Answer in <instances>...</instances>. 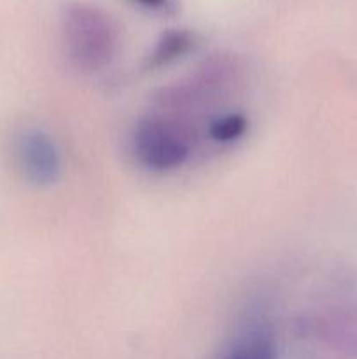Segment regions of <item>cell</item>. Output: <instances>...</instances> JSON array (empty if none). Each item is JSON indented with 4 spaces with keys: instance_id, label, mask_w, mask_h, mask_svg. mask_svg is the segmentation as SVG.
Masks as SVG:
<instances>
[{
    "instance_id": "cell-1",
    "label": "cell",
    "mask_w": 357,
    "mask_h": 359,
    "mask_svg": "<svg viewBox=\"0 0 357 359\" xmlns=\"http://www.w3.org/2000/svg\"><path fill=\"white\" fill-rule=\"evenodd\" d=\"M63 41L74 65L98 70L114 56L118 32L102 9L90 4H72L63 14Z\"/></svg>"
},
{
    "instance_id": "cell-6",
    "label": "cell",
    "mask_w": 357,
    "mask_h": 359,
    "mask_svg": "<svg viewBox=\"0 0 357 359\" xmlns=\"http://www.w3.org/2000/svg\"><path fill=\"white\" fill-rule=\"evenodd\" d=\"M247 130V119L241 114H224L214 119L209 126V135L219 144H230L240 139Z\"/></svg>"
},
{
    "instance_id": "cell-3",
    "label": "cell",
    "mask_w": 357,
    "mask_h": 359,
    "mask_svg": "<svg viewBox=\"0 0 357 359\" xmlns=\"http://www.w3.org/2000/svg\"><path fill=\"white\" fill-rule=\"evenodd\" d=\"M18 161L24 177L37 186H48L58 179L59 156L51 137L30 130L18 139Z\"/></svg>"
},
{
    "instance_id": "cell-4",
    "label": "cell",
    "mask_w": 357,
    "mask_h": 359,
    "mask_svg": "<svg viewBox=\"0 0 357 359\" xmlns=\"http://www.w3.org/2000/svg\"><path fill=\"white\" fill-rule=\"evenodd\" d=\"M226 359H276V346L273 332L265 323H252L238 333Z\"/></svg>"
},
{
    "instance_id": "cell-5",
    "label": "cell",
    "mask_w": 357,
    "mask_h": 359,
    "mask_svg": "<svg viewBox=\"0 0 357 359\" xmlns=\"http://www.w3.org/2000/svg\"><path fill=\"white\" fill-rule=\"evenodd\" d=\"M192 46V37L184 30H170L158 41L156 48L150 53L149 67L168 65L174 60L181 58L184 53H188Z\"/></svg>"
},
{
    "instance_id": "cell-2",
    "label": "cell",
    "mask_w": 357,
    "mask_h": 359,
    "mask_svg": "<svg viewBox=\"0 0 357 359\" xmlns=\"http://www.w3.org/2000/svg\"><path fill=\"white\" fill-rule=\"evenodd\" d=\"M133 151L146 168L168 172L186 163L191 139L184 125L163 116L140 119L133 132Z\"/></svg>"
},
{
    "instance_id": "cell-8",
    "label": "cell",
    "mask_w": 357,
    "mask_h": 359,
    "mask_svg": "<svg viewBox=\"0 0 357 359\" xmlns=\"http://www.w3.org/2000/svg\"><path fill=\"white\" fill-rule=\"evenodd\" d=\"M219 359H226V358H224V356H223V358H219Z\"/></svg>"
},
{
    "instance_id": "cell-7",
    "label": "cell",
    "mask_w": 357,
    "mask_h": 359,
    "mask_svg": "<svg viewBox=\"0 0 357 359\" xmlns=\"http://www.w3.org/2000/svg\"><path fill=\"white\" fill-rule=\"evenodd\" d=\"M135 2L140 4L142 7H147V9L161 11V9H167V7L172 4V0H135Z\"/></svg>"
}]
</instances>
